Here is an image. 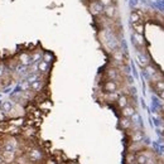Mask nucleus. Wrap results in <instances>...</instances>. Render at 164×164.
Here are the masks:
<instances>
[{
	"mask_svg": "<svg viewBox=\"0 0 164 164\" xmlns=\"http://www.w3.org/2000/svg\"><path fill=\"white\" fill-rule=\"evenodd\" d=\"M136 59H138V65H139L141 68H145L148 65H150V58L148 57V54H146L143 49H138Z\"/></svg>",
	"mask_w": 164,
	"mask_h": 164,
	"instance_id": "1",
	"label": "nucleus"
},
{
	"mask_svg": "<svg viewBox=\"0 0 164 164\" xmlns=\"http://www.w3.org/2000/svg\"><path fill=\"white\" fill-rule=\"evenodd\" d=\"M111 57H113V61H115V67L119 70V67L124 65L125 62V56H124V52L120 51V49H115L113 51V53H111Z\"/></svg>",
	"mask_w": 164,
	"mask_h": 164,
	"instance_id": "2",
	"label": "nucleus"
},
{
	"mask_svg": "<svg viewBox=\"0 0 164 164\" xmlns=\"http://www.w3.org/2000/svg\"><path fill=\"white\" fill-rule=\"evenodd\" d=\"M133 42H134V46H135L138 49H144L145 46H146L143 34L135 33V32H134V34H133Z\"/></svg>",
	"mask_w": 164,
	"mask_h": 164,
	"instance_id": "3",
	"label": "nucleus"
},
{
	"mask_svg": "<svg viewBox=\"0 0 164 164\" xmlns=\"http://www.w3.org/2000/svg\"><path fill=\"white\" fill-rule=\"evenodd\" d=\"M89 10L91 12L92 15L97 16V15H100V14L103 13V6L99 2H91L90 5H89Z\"/></svg>",
	"mask_w": 164,
	"mask_h": 164,
	"instance_id": "4",
	"label": "nucleus"
},
{
	"mask_svg": "<svg viewBox=\"0 0 164 164\" xmlns=\"http://www.w3.org/2000/svg\"><path fill=\"white\" fill-rule=\"evenodd\" d=\"M102 89L105 92H116L117 89H119V85L116 81H113V80H107L105 83H103Z\"/></svg>",
	"mask_w": 164,
	"mask_h": 164,
	"instance_id": "5",
	"label": "nucleus"
},
{
	"mask_svg": "<svg viewBox=\"0 0 164 164\" xmlns=\"http://www.w3.org/2000/svg\"><path fill=\"white\" fill-rule=\"evenodd\" d=\"M116 105H117V107L121 110L123 107H125V106H127V105H131L130 103V97L127 96V95H120V96L117 97V100H116Z\"/></svg>",
	"mask_w": 164,
	"mask_h": 164,
	"instance_id": "6",
	"label": "nucleus"
},
{
	"mask_svg": "<svg viewBox=\"0 0 164 164\" xmlns=\"http://www.w3.org/2000/svg\"><path fill=\"white\" fill-rule=\"evenodd\" d=\"M16 146H18V143L14 138H10L8 139L5 143H4V146H3V150H8V152H15Z\"/></svg>",
	"mask_w": 164,
	"mask_h": 164,
	"instance_id": "7",
	"label": "nucleus"
},
{
	"mask_svg": "<svg viewBox=\"0 0 164 164\" xmlns=\"http://www.w3.org/2000/svg\"><path fill=\"white\" fill-rule=\"evenodd\" d=\"M135 113H136L135 107L133 105H127V106H125V107L121 109V111H120V115L124 116V117H131Z\"/></svg>",
	"mask_w": 164,
	"mask_h": 164,
	"instance_id": "8",
	"label": "nucleus"
},
{
	"mask_svg": "<svg viewBox=\"0 0 164 164\" xmlns=\"http://www.w3.org/2000/svg\"><path fill=\"white\" fill-rule=\"evenodd\" d=\"M28 158H29V160H32V162H38V160H40V159L43 158V154H42V152L38 150V149H32V150L28 153Z\"/></svg>",
	"mask_w": 164,
	"mask_h": 164,
	"instance_id": "9",
	"label": "nucleus"
},
{
	"mask_svg": "<svg viewBox=\"0 0 164 164\" xmlns=\"http://www.w3.org/2000/svg\"><path fill=\"white\" fill-rule=\"evenodd\" d=\"M119 125H120V127H121L123 130H129V129L131 127V125H133V121H131L130 117L121 116V119H120V121H119Z\"/></svg>",
	"mask_w": 164,
	"mask_h": 164,
	"instance_id": "10",
	"label": "nucleus"
},
{
	"mask_svg": "<svg viewBox=\"0 0 164 164\" xmlns=\"http://www.w3.org/2000/svg\"><path fill=\"white\" fill-rule=\"evenodd\" d=\"M49 68H51V66H49V63L48 62H46L44 59H40V61L38 62V65H37V70L40 72V73H48L49 72Z\"/></svg>",
	"mask_w": 164,
	"mask_h": 164,
	"instance_id": "11",
	"label": "nucleus"
},
{
	"mask_svg": "<svg viewBox=\"0 0 164 164\" xmlns=\"http://www.w3.org/2000/svg\"><path fill=\"white\" fill-rule=\"evenodd\" d=\"M2 157H3V159H4V162H5V163L10 164V163H13V162L15 160V152H8V150H3V153H2Z\"/></svg>",
	"mask_w": 164,
	"mask_h": 164,
	"instance_id": "12",
	"label": "nucleus"
},
{
	"mask_svg": "<svg viewBox=\"0 0 164 164\" xmlns=\"http://www.w3.org/2000/svg\"><path fill=\"white\" fill-rule=\"evenodd\" d=\"M103 14H105L109 19H113L115 18V14H116V6L113 4V5H109V6H105L103 8Z\"/></svg>",
	"mask_w": 164,
	"mask_h": 164,
	"instance_id": "13",
	"label": "nucleus"
},
{
	"mask_svg": "<svg viewBox=\"0 0 164 164\" xmlns=\"http://www.w3.org/2000/svg\"><path fill=\"white\" fill-rule=\"evenodd\" d=\"M106 77H107V80H113V81H116L119 80V70L115 67V68H109V70L106 71Z\"/></svg>",
	"mask_w": 164,
	"mask_h": 164,
	"instance_id": "14",
	"label": "nucleus"
},
{
	"mask_svg": "<svg viewBox=\"0 0 164 164\" xmlns=\"http://www.w3.org/2000/svg\"><path fill=\"white\" fill-rule=\"evenodd\" d=\"M144 139V135L141 131L139 130H135V131H131L130 134V141L131 143H135V141H143Z\"/></svg>",
	"mask_w": 164,
	"mask_h": 164,
	"instance_id": "15",
	"label": "nucleus"
},
{
	"mask_svg": "<svg viewBox=\"0 0 164 164\" xmlns=\"http://www.w3.org/2000/svg\"><path fill=\"white\" fill-rule=\"evenodd\" d=\"M13 109H14V105L12 101H3L2 102V110L5 111L6 114H10Z\"/></svg>",
	"mask_w": 164,
	"mask_h": 164,
	"instance_id": "16",
	"label": "nucleus"
},
{
	"mask_svg": "<svg viewBox=\"0 0 164 164\" xmlns=\"http://www.w3.org/2000/svg\"><path fill=\"white\" fill-rule=\"evenodd\" d=\"M131 27H133V29H134L135 33H139V34H143L144 33V24H143V22L131 23Z\"/></svg>",
	"mask_w": 164,
	"mask_h": 164,
	"instance_id": "17",
	"label": "nucleus"
},
{
	"mask_svg": "<svg viewBox=\"0 0 164 164\" xmlns=\"http://www.w3.org/2000/svg\"><path fill=\"white\" fill-rule=\"evenodd\" d=\"M19 61H20V63H22L23 66H29V65L32 63V58L29 57L28 53H23V54H20V57H19Z\"/></svg>",
	"mask_w": 164,
	"mask_h": 164,
	"instance_id": "18",
	"label": "nucleus"
},
{
	"mask_svg": "<svg viewBox=\"0 0 164 164\" xmlns=\"http://www.w3.org/2000/svg\"><path fill=\"white\" fill-rule=\"evenodd\" d=\"M144 70H145V73H146V76H148V79H149V77H150L152 75H154L155 72H158V71H159L158 68L155 67V66H153L152 63H150V65H148V66H146V67L144 68Z\"/></svg>",
	"mask_w": 164,
	"mask_h": 164,
	"instance_id": "19",
	"label": "nucleus"
},
{
	"mask_svg": "<svg viewBox=\"0 0 164 164\" xmlns=\"http://www.w3.org/2000/svg\"><path fill=\"white\" fill-rule=\"evenodd\" d=\"M43 87V82L40 80H37V81H34L33 83H30V90L34 91V92H38L40 91Z\"/></svg>",
	"mask_w": 164,
	"mask_h": 164,
	"instance_id": "20",
	"label": "nucleus"
},
{
	"mask_svg": "<svg viewBox=\"0 0 164 164\" xmlns=\"http://www.w3.org/2000/svg\"><path fill=\"white\" fill-rule=\"evenodd\" d=\"M162 79H164V75H163L160 71H158V72H155L154 75H152V76L149 77V81H150L152 83H155L157 81H159V80H162Z\"/></svg>",
	"mask_w": 164,
	"mask_h": 164,
	"instance_id": "21",
	"label": "nucleus"
},
{
	"mask_svg": "<svg viewBox=\"0 0 164 164\" xmlns=\"http://www.w3.org/2000/svg\"><path fill=\"white\" fill-rule=\"evenodd\" d=\"M152 85H153V89H154L155 91H158V92L164 91V79H162V80L157 81L155 83H152Z\"/></svg>",
	"mask_w": 164,
	"mask_h": 164,
	"instance_id": "22",
	"label": "nucleus"
},
{
	"mask_svg": "<svg viewBox=\"0 0 164 164\" xmlns=\"http://www.w3.org/2000/svg\"><path fill=\"white\" fill-rule=\"evenodd\" d=\"M146 160H148V158L145 157V155L138 153L135 154V163L136 164H146Z\"/></svg>",
	"mask_w": 164,
	"mask_h": 164,
	"instance_id": "23",
	"label": "nucleus"
},
{
	"mask_svg": "<svg viewBox=\"0 0 164 164\" xmlns=\"http://www.w3.org/2000/svg\"><path fill=\"white\" fill-rule=\"evenodd\" d=\"M99 3L105 8V6H109V5H113V0H99Z\"/></svg>",
	"mask_w": 164,
	"mask_h": 164,
	"instance_id": "24",
	"label": "nucleus"
},
{
	"mask_svg": "<svg viewBox=\"0 0 164 164\" xmlns=\"http://www.w3.org/2000/svg\"><path fill=\"white\" fill-rule=\"evenodd\" d=\"M42 59H44L46 62L51 63V61H52V56H51V54H48V53H44V54H43V58H42Z\"/></svg>",
	"mask_w": 164,
	"mask_h": 164,
	"instance_id": "25",
	"label": "nucleus"
},
{
	"mask_svg": "<svg viewBox=\"0 0 164 164\" xmlns=\"http://www.w3.org/2000/svg\"><path fill=\"white\" fill-rule=\"evenodd\" d=\"M29 87H30V83H29L28 81H25V82L22 85V89H23V90H28Z\"/></svg>",
	"mask_w": 164,
	"mask_h": 164,
	"instance_id": "26",
	"label": "nucleus"
},
{
	"mask_svg": "<svg viewBox=\"0 0 164 164\" xmlns=\"http://www.w3.org/2000/svg\"><path fill=\"white\" fill-rule=\"evenodd\" d=\"M5 116H6V113H5V111H3V110H0V121H4V119H5Z\"/></svg>",
	"mask_w": 164,
	"mask_h": 164,
	"instance_id": "27",
	"label": "nucleus"
},
{
	"mask_svg": "<svg viewBox=\"0 0 164 164\" xmlns=\"http://www.w3.org/2000/svg\"><path fill=\"white\" fill-rule=\"evenodd\" d=\"M158 96H159V99H160V100H164V91L158 92Z\"/></svg>",
	"mask_w": 164,
	"mask_h": 164,
	"instance_id": "28",
	"label": "nucleus"
},
{
	"mask_svg": "<svg viewBox=\"0 0 164 164\" xmlns=\"http://www.w3.org/2000/svg\"><path fill=\"white\" fill-rule=\"evenodd\" d=\"M4 73V66L3 65H0V76H2Z\"/></svg>",
	"mask_w": 164,
	"mask_h": 164,
	"instance_id": "29",
	"label": "nucleus"
},
{
	"mask_svg": "<svg viewBox=\"0 0 164 164\" xmlns=\"http://www.w3.org/2000/svg\"><path fill=\"white\" fill-rule=\"evenodd\" d=\"M160 111L164 114V103H162V106H160Z\"/></svg>",
	"mask_w": 164,
	"mask_h": 164,
	"instance_id": "30",
	"label": "nucleus"
},
{
	"mask_svg": "<svg viewBox=\"0 0 164 164\" xmlns=\"http://www.w3.org/2000/svg\"><path fill=\"white\" fill-rule=\"evenodd\" d=\"M2 163H4V159H3V157H2V154H0V164Z\"/></svg>",
	"mask_w": 164,
	"mask_h": 164,
	"instance_id": "31",
	"label": "nucleus"
},
{
	"mask_svg": "<svg viewBox=\"0 0 164 164\" xmlns=\"http://www.w3.org/2000/svg\"><path fill=\"white\" fill-rule=\"evenodd\" d=\"M47 164H54V163H53V162H48Z\"/></svg>",
	"mask_w": 164,
	"mask_h": 164,
	"instance_id": "32",
	"label": "nucleus"
}]
</instances>
